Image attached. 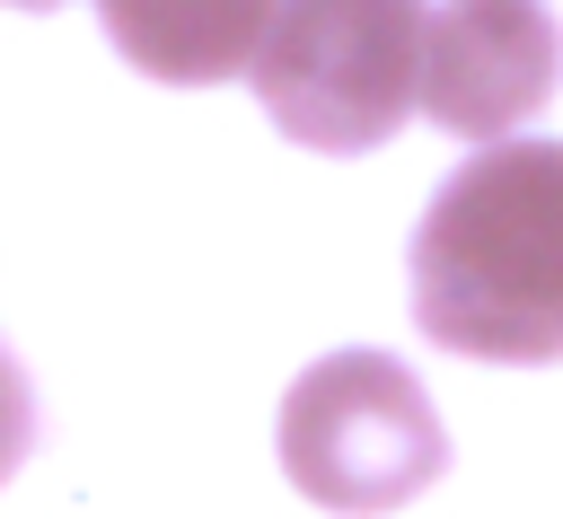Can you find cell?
<instances>
[{
	"label": "cell",
	"mask_w": 563,
	"mask_h": 519,
	"mask_svg": "<svg viewBox=\"0 0 563 519\" xmlns=\"http://www.w3.org/2000/svg\"><path fill=\"white\" fill-rule=\"evenodd\" d=\"M422 35L431 0H273L246 79L299 150L361 158L422 97Z\"/></svg>",
	"instance_id": "cell-2"
},
{
	"label": "cell",
	"mask_w": 563,
	"mask_h": 519,
	"mask_svg": "<svg viewBox=\"0 0 563 519\" xmlns=\"http://www.w3.org/2000/svg\"><path fill=\"white\" fill-rule=\"evenodd\" d=\"M413 325L466 361H563V141H493L431 194Z\"/></svg>",
	"instance_id": "cell-1"
},
{
	"label": "cell",
	"mask_w": 563,
	"mask_h": 519,
	"mask_svg": "<svg viewBox=\"0 0 563 519\" xmlns=\"http://www.w3.org/2000/svg\"><path fill=\"white\" fill-rule=\"evenodd\" d=\"M26 440H35V396H26V369H18L9 352H0V484L18 475Z\"/></svg>",
	"instance_id": "cell-6"
},
{
	"label": "cell",
	"mask_w": 563,
	"mask_h": 519,
	"mask_svg": "<svg viewBox=\"0 0 563 519\" xmlns=\"http://www.w3.org/2000/svg\"><path fill=\"white\" fill-rule=\"evenodd\" d=\"M97 9H106L114 53L167 88L238 79L255 62L264 18H273V0H97Z\"/></svg>",
	"instance_id": "cell-5"
},
{
	"label": "cell",
	"mask_w": 563,
	"mask_h": 519,
	"mask_svg": "<svg viewBox=\"0 0 563 519\" xmlns=\"http://www.w3.org/2000/svg\"><path fill=\"white\" fill-rule=\"evenodd\" d=\"M282 466L317 510L378 519V510L413 501L422 484H440L449 431L405 361L325 352L317 369H299V387L282 405Z\"/></svg>",
	"instance_id": "cell-3"
},
{
	"label": "cell",
	"mask_w": 563,
	"mask_h": 519,
	"mask_svg": "<svg viewBox=\"0 0 563 519\" xmlns=\"http://www.w3.org/2000/svg\"><path fill=\"white\" fill-rule=\"evenodd\" d=\"M563 79V35L537 0H449L422 35V114L457 141H501Z\"/></svg>",
	"instance_id": "cell-4"
},
{
	"label": "cell",
	"mask_w": 563,
	"mask_h": 519,
	"mask_svg": "<svg viewBox=\"0 0 563 519\" xmlns=\"http://www.w3.org/2000/svg\"><path fill=\"white\" fill-rule=\"evenodd\" d=\"M9 9H53V0H9Z\"/></svg>",
	"instance_id": "cell-7"
}]
</instances>
